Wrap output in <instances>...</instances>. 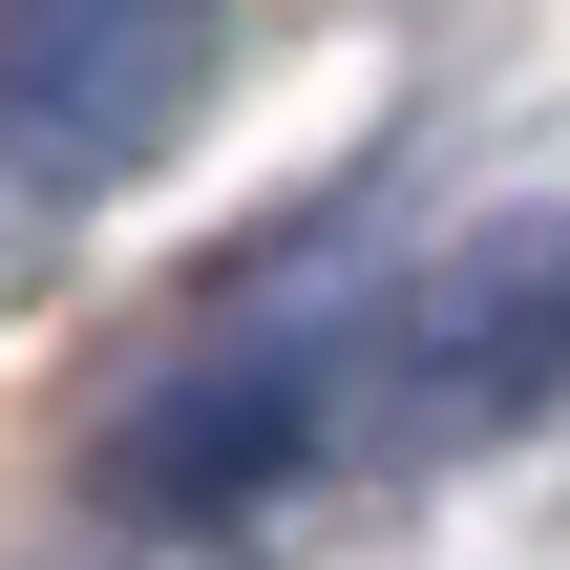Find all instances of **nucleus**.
<instances>
[{"instance_id":"obj_2","label":"nucleus","mask_w":570,"mask_h":570,"mask_svg":"<svg viewBox=\"0 0 570 570\" xmlns=\"http://www.w3.org/2000/svg\"><path fill=\"white\" fill-rule=\"evenodd\" d=\"M212 85V0H0V148L42 190H106L190 127Z\"/></svg>"},{"instance_id":"obj_1","label":"nucleus","mask_w":570,"mask_h":570,"mask_svg":"<svg viewBox=\"0 0 570 570\" xmlns=\"http://www.w3.org/2000/svg\"><path fill=\"white\" fill-rule=\"evenodd\" d=\"M550 402H570V212H508L381 317V444H508Z\"/></svg>"},{"instance_id":"obj_3","label":"nucleus","mask_w":570,"mask_h":570,"mask_svg":"<svg viewBox=\"0 0 570 570\" xmlns=\"http://www.w3.org/2000/svg\"><path fill=\"white\" fill-rule=\"evenodd\" d=\"M338 423H381V338H254V360L127 402V508H254V487H296Z\"/></svg>"}]
</instances>
